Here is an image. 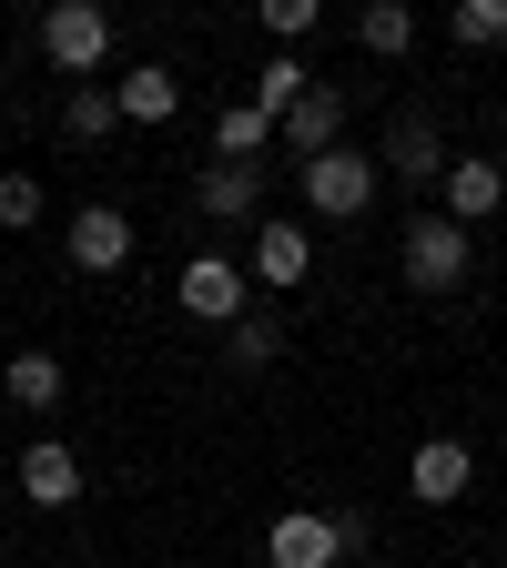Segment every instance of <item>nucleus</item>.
I'll use <instances>...</instances> for the list:
<instances>
[{"instance_id": "nucleus-1", "label": "nucleus", "mask_w": 507, "mask_h": 568, "mask_svg": "<svg viewBox=\"0 0 507 568\" xmlns=\"http://www.w3.org/2000/svg\"><path fill=\"white\" fill-rule=\"evenodd\" d=\"M355 548H366V518H355V508H284L264 528V558L274 568H345Z\"/></svg>"}, {"instance_id": "nucleus-2", "label": "nucleus", "mask_w": 507, "mask_h": 568, "mask_svg": "<svg viewBox=\"0 0 507 568\" xmlns=\"http://www.w3.org/2000/svg\"><path fill=\"white\" fill-rule=\"evenodd\" d=\"M295 183H305V213H315V224H355V213L376 203V183H386V173L355 153V142H335V153L295 163Z\"/></svg>"}, {"instance_id": "nucleus-3", "label": "nucleus", "mask_w": 507, "mask_h": 568, "mask_svg": "<svg viewBox=\"0 0 507 568\" xmlns=\"http://www.w3.org/2000/svg\"><path fill=\"white\" fill-rule=\"evenodd\" d=\"M467 224H447V213H416V224H406V244H396V264H406V284H416V295H457V284H467Z\"/></svg>"}, {"instance_id": "nucleus-4", "label": "nucleus", "mask_w": 507, "mask_h": 568, "mask_svg": "<svg viewBox=\"0 0 507 568\" xmlns=\"http://www.w3.org/2000/svg\"><path fill=\"white\" fill-rule=\"evenodd\" d=\"M41 61L51 71H102L112 61V21L92 11V0H51L41 11Z\"/></svg>"}, {"instance_id": "nucleus-5", "label": "nucleus", "mask_w": 507, "mask_h": 568, "mask_svg": "<svg viewBox=\"0 0 507 568\" xmlns=\"http://www.w3.org/2000/svg\"><path fill=\"white\" fill-rule=\"evenodd\" d=\"M193 213L203 224H254L264 213V163H203L193 173Z\"/></svg>"}, {"instance_id": "nucleus-6", "label": "nucleus", "mask_w": 507, "mask_h": 568, "mask_svg": "<svg viewBox=\"0 0 507 568\" xmlns=\"http://www.w3.org/2000/svg\"><path fill=\"white\" fill-rule=\"evenodd\" d=\"M254 284H274V295H295V284L315 274V234L305 224H284V213H264L254 224V264H244Z\"/></svg>"}, {"instance_id": "nucleus-7", "label": "nucleus", "mask_w": 507, "mask_h": 568, "mask_svg": "<svg viewBox=\"0 0 507 568\" xmlns=\"http://www.w3.org/2000/svg\"><path fill=\"white\" fill-rule=\"evenodd\" d=\"M173 295H183V315H203V325H244V264H224V254H193Z\"/></svg>"}, {"instance_id": "nucleus-8", "label": "nucleus", "mask_w": 507, "mask_h": 568, "mask_svg": "<svg viewBox=\"0 0 507 568\" xmlns=\"http://www.w3.org/2000/svg\"><path fill=\"white\" fill-rule=\"evenodd\" d=\"M447 163H457V153L437 142V122H426V112H396V122H386V173H396V183H447Z\"/></svg>"}, {"instance_id": "nucleus-9", "label": "nucleus", "mask_w": 507, "mask_h": 568, "mask_svg": "<svg viewBox=\"0 0 507 568\" xmlns=\"http://www.w3.org/2000/svg\"><path fill=\"white\" fill-rule=\"evenodd\" d=\"M406 487H416V497H426V508H457V497H467V487H477V457H467V447H457V437H426V447H416V457H406Z\"/></svg>"}, {"instance_id": "nucleus-10", "label": "nucleus", "mask_w": 507, "mask_h": 568, "mask_svg": "<svg viewBox=\"0 0 507 568\" xmlns=\"http://www.w3.org/2000/svg\"><path fill=\"white\" fill-rule=\"evenodd\" d=\"M71 264H82V274H122L132 264V224H122L112 203H82V213H71Z\"/></svg>"}, {"instance_id": "nucleus-11", "label": "nucleus", "mask_w": 507, "mask_h": 568, "mask_svg": "<svg viewBox=\"0 0 507 568\" xmlns=\"http://www.w3.org/2000/svg\"><path fill=\"white\" fill-rule=\"evenodd\" d=\"M274 142H284V153H305V163H315V153H335V142H345V92H335V82H315L295 112H284V132H274Z\"/></svg>"}, {"instance_id": "nucleus-12", "label": "nucleus", "mask_w": 507, "mask_h": 568, "mask_svg": "<svg viewBox=\"0 0 507 568\" xmlns=\"http://www.w3.org/2000/svg\"><path fill=\"white\" fill-rule=\"evenodd\" d=\"M21 497L31 508H71V497H82V457H71L61 437H31L21 447Z\"/></svg>"}, {"instance_id": "nucleus-13", "label": "nucleus", "mask_w": 507, "mask_h": 568, "mask_svg": "<svg viewBox=\"0 0 507 568\" xmlns=\"http://www.w3.org/2000/svg\"><path fill=\"white\" fill-rule=\"evenodd\" d=\"M497 203H507V173H497L487 153H457V163H447V224H487Z\"/></svg>"}, {"instance_id": "nucleus-14", "label": "nucleus", "mask_w": 507, "mask_h": 568, "mask_svg": "<svg viewBox=\"0 0 507 568\" xmlns=\"http://www.w3.org/2000/svg\"><path fill=\"white\" fill-rule=\"evenodd\" d=\"M173 112H183V82L163 61H132L122 71V122H173Z\"/></svg>"}, {"instance_id": "nucleus-15", "label": "nucleus", "mask_w": 507, "mask_h": 568, "mask_svg": "<svg viewBox=\"0 0 507 568\" xmlns=\"http://www.w3.org/2000/svg\"><path fill=\"white\" fill-rule=\"evenodd\" d=\"M305 92H315V71H305V61H295V51H274V61H264V71H254V112H264V122H274V132H284V112H295V102H305Z\"/></svg>"}, {"instance_id": "nucleus-16", "label": "nucleus", "mask_w": 507, "mask_h": 568, "mask_svg": "<svg viewBox=\"0 0 507 568\" xmlns=\"http://www.w3.org/2000/svg\"><path fill=\"white\" fill-rule=\"evenodd\" d=\"M264 142H274V122L254 102H224V112H213V153H224V163H254Z\"/></svg>"}, {"instance_id": "nucleus-17", "label": "nucleus", "mask_w": 507, "mask_h": 568, "mask_svg": "<svg viewBox=\"0 0 507 568\" xmlns=\"http://www.w3.org/2000/svg\"><path fill=\"white\" fill-rule=\"evenodd\" d=\"M0 386H11V406H61V355H11V366H0Z\"/></svg>"}, {"instance_id": "nucleus-18", "label": "nucleus", "mask_w": 507, "mask_h": 568, "mask_svg": "<svg viewBox=\"0 0 507 568\" xmlns=\"http://www.w3.org/2000/svg\"><path fill=\"white\" fill-rule=\"evenodd\" d=\"M355 41H366L376 61H396V51L416 41V11H406V0H366V21H355Z\"/></svg>"}, {"instance_id": "nucleus-19", "label": "nucleus", "mask_w": 507, "mask_h": 568, "mask_svg": "<svg viewBox=\"0 0 507 568\" xmlns=\"http://www.w3.org/2000/svg\"><path fill=\"white\" fill-rule=\"evenodd\" d=\"M112 122H122V92H102V82H82V92L61 102V132H71V142H102Z\"/></svg>"}, {"instance_id": "nucleus-20", "label": "nucleus", "mask_w": 507, "mask_h": 568, "mask_svg": "<svg viewBox=\"0 0 507 568\" xmlns=\"http://www.w3.org/2000/svg\"><path fill=\"white\" fill-rule=\"evenodd\" d=\"M447 31H457L467 51H497V41H507V0H457V11H447Z\"/></svg>"}, {"instance_id": "nucleus-21", "label": "nucleus", "mask_w": 507, "mask_h": 568, "mask_svg": "<svg viewBox=\"0 0 507 568\" xmlns=\"http://www.w3.org/2000/svg\"><path fill=\"white\" fill-rule=\"evenodd\" d=\"M274 355H284V325L244 315V325H234V366H274Z\"/></svg>"}, {"instance_id": "nucleus-22", "label": "nucleus", "mask_w": 507, "mask_h": 568, "mask_svg": "<svg viewBox=\"0 0 507 568\" xmlns=\"http://www.w3.org/2000/svg\"><path fill=\"white\" fill-rule=\"evenodd\" d=\"M315 21H325L315 0H264V31H274V51H284V41H305Z\"/></svg>"}, {"instance_id": "nucleus-23", "label": "nucleus", "mask_w": 507, "mask_h": 568, "mask_svg": "<svg viewBox=\"0 0 507 568\" xmlns=\"http://www.w3.org/2000/svg\"><path fill=\"white\" fill-rule=\"evenodd\" d=\"M0 224H11V234L41 224V183H31V173H0Z\"/></svg>"}]
</instances>
